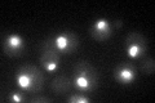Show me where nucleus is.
Segmentation results:
<instances>
[{"label": "nucleus", "instance_id": "6", "mask_svg": "<svg viewBox=\"0 0 155 103\" xmlns=\"http://www.w3.org/2000/svg\"><path fill=\"white\" fill-rule=\"evenodd\" d=\"M26 49L25 41L18 34H11L3 40V52L8 57H19Z\"/></svg>", "mask_w": 155, "mask_h": 103}, {"label": "nucleus", "instance_id": "1", "mask_svg": "<svg viewBox=\"0 0 155 103\" xmlns=\"http://www.w3.org/2000/svg\"><path fill=\"white\" fill-rule=\"evenodd\" d=\"M14 81L22 92L28 94H39L44 86V75L36 66L25 65L16 71Z\"/></svg>", "mask_w": 155, "mask_h": 103}, {"label": "nucleus", "instance_id": "7", "mask_svg": "<svg viewBox=\"0 0 155 103\" xmlns=\"http://www.w3.org/2000/svg\"><path fill=\"white\" fill-rule=\"evenodd\" d=\"M113 34V24L106 18H98L91 27V36L96 41L102 43L111 36Z\"/></svg>", "mask_w": 155, "mask_h": 103}, {"label": "nucleus", "instance_id": "3", "mask_svg": "<svg viewBox=\"0 0 155 103\" xmlns=\"http://www.w3.org/2000/svg\"><path fill=\"white\" fill-rule=\"evenodd\" d=\"M60 54L61 53L57 50L53 43V37H48L45 40H43L40 44V63L43 68L53 73L58 66H60Z\"/></svg>", "mask_w": 155, "mask_h": 103}, {"label": "nucleus", "instance_id": "9", "mask_svg": "<svg viewBox=\"0 0 155 103\" xmlns=\"http://www.w3.org/2000/svg\"><path fill=\"white\" fill-rule=\"evenodd\" d=\"M52 92L56 95H65L71 88V80L66 75H58L51 84Z\"/></svg>", "mask_w": 155, "mask_h": 103}, {"label": "nucleus", "instance_id": "12", "mask_svg": "<svg viewBox=\"0 0 155 103\" xmlns=\"http://www.w3.org/2000/svg\"><path fill=\"white\" fill-rule=\"evenodd\" d=\"M25 92H19V90H13L9 93L8 101L9 102H14V103H21V102H27V97L23 94Z\"/></svg>", "mask_w": 155, "mask_h": 103}, {"label": "nucleus", "instance_id": "5", "mask_svg": "<svg viewBox=\"0 0 155 103\" xmlns=\"http://www.w3.org/2000/svg\"><path fill=\"white\" fill-rule=\"evenodd\" d=\"M53 43H54V47L60 53L71 54L79 47V37L72 31H65L53 37Z\"/></svg>", "mask_w": 155, "mask_h": 103}, {"label": "nucleus", "instance_id": "14", "mask_svg": "<svg viewBox=\"0 0 155 103\" xmlns=\"http://www.w3.org/2000/svg\"><path fill=\"white\" fill-rule=\"evenodd\" d=\"M122 24H123V22L120 21V19H116L115 23H114V26H115L116 28H119V27H122Z\"/></svg>", "mask_w": 155, "mask_h": 103}, {"label": "nucleus", "instance_id": "8", "mask_svg": "<svg viewBox=\"0 0 155 103\" xmlns=\"http://www.w3.org/2000/svg\"><path fill=\"white\" fill-rule=\"evenodd\" d=\"M115 80L122 85H129L137 79V71L130 63H122L114 71Z\"/></svg>", "mask_w": 155, "mask_h": 103}, {"label": "nucleus", "instance_id": "4", "mask_svg": "<svg viewBox=\"0 0 155 103\" xmlns=\"http://www.w3.org/2000/svg\"><path fill=\"white\" fill-rule=\"evenodd\" d=\"M147 50V40L140 32H130L125 37V52L132 60L143 57Z\"/></svg>", "mask_w": 155, "mask_h": 103}, {"label": "nucleus", "instance_id": "2", "mask_svg": "<svg viewBox=\"0 0 155 103\" xmlns=\"http://www.w3.org/2000/svg\"><path fill=\"white\" fill-rule=\"evenodd\" d=\"M75 89L79 93H91L97 89L100 84V76L97 70L85 61H79L74 67V80Z\"/></svg>", "mask_w": 155, "mask_h": 103}, {"label": "nucleus", "instance_id": "10", "mask_svg": "<svg viewBox=\"0 0 155 103\" xmlns=\"http://www.w3.org/2000/svg\"><path fill=\"white\" fill-rule=\"evenodd\" d=\"M142 73L145 75H153L154 71H155V62H154V58H146L143 60L141 63V67H140Z\"/></svg>", "mask_w": 155, "mask_h": 103}, {"label": "nucleus", "instance_id": "13", "mask_svg": "<svg viewBox=\"0 0 155 103\" xmlns=\"http://www.w3.org/2000/svg\"><path fill=\"white\" fill-rule=\"evenodd\" d=\"M28 102L31 103H52L53 99L51 97H47V95H40V94H35L34 97H31Z\"/></svg>", "mask_w": 155, "mask_h": 103}, {"label": "nucleus", "instance_id": "11", "mask_svg": "<svg viewBox=\"0 0 155 103\" xmlns=\"http://www.w3.org/2000/svg\"><path fill=\"white\" fill-rule=\"evenodd\" d=\"M67 103H89L91 102V98L87 97L84 93H75V94L70 95L69 98H67Z\"/></svg>", "mask_w": 155, "mask_h": 103}]
</instances>
